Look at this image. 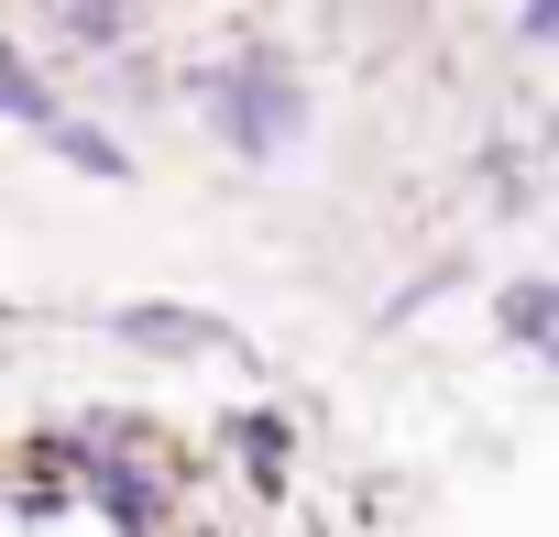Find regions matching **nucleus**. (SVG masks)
Segmentation results:
<instances>
[{
    "label": "nucleus",
    "mask_w": 559,
    "mask_h": 537,
    "mask_svg": "<svg viewBox=\"0 0 559 537\" xmlns=\"http://www.w3.org/2000/svg\"><path fill=\"white\" fill-rule=\"evenodd\" d=\"M286 110H297V99L274 88V77H241V88H230V121H241V143H263V132L286 121Z\"/></svg>",
    "instance_id": "f257e3e1"
}]
</instances>
